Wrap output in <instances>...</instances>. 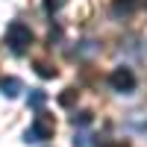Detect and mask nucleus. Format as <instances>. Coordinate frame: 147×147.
Masks as SVG:
<instances>
[{"label": "nucleus", "mask_w": 147, "mask_h": 147, "mask_svg": "<svg viewBox=\"0 0 147 147\" xmlns=\"http://www.w3.org/2000/svg\"><path fill=\"white\" fill-rule=\"evenodd\" d=\"M91 121H94V115L88 112V109H82V112H74V115H71V124H74V127H88Z\"/></svg>", "instance_id": "obj_6"}, {"label": "nucleus", "mask_w": 147, "mask_h": 147, "mask_svg": "<svg viewBox=\"0 0 147 147\" xmlns=\"http://www.w3.org/2000/svg\"><path fill=\"white\" fill-rule=\"evenodd\" d=\"M136 3L138 0H112V12L121 18V15H129L132 9H136Z\"/></svg>", "instance_id": "obj_5"}, {"label": "nucleus", "mask_w": 147, "mask_h": 147, "mask_svg": "<svg viewBox=\"0 0 147 147\" xmlns=\"http://www.w3.org/2000/svg\"><path fill=\"white\" fill-rule=\"evenodd\" d=\"M53 129H56V124H53V118H47L44 112H38L35 115V121L30 124V129H27V144H38V141H47V138H53Z\"/></svg>", "instance_id": "obj_2"}, {"label": "nucleus", "mask_w": 147, "mask_h": 147, "mask_svg": "<svg viewBox=\"0 0 147 147\" xmlns=\"http://www.w3.org/2000/svg\"><path fill=\"white\" fill-rule=\"evenodd\" d=\"M74 103H77V91H74V88H65L62 94H59V106H65V109H71Z\"/></svg>", "instance_id": "obj_9"}, {"label": "nucleus", "mask_w": 147, "mask_h": 147, "mask_svg": "<svg viewBox=\"0 0 147 147\" xmlns=\"http://www.w3.org/2000/svg\"><path fill=\"white\" fill-rule=\"evenodd\" d=\"M109 85H112L118 94H132L136 91V74H132V68H127V65L115 68L109 74Z\"/></svg>", "instance_id": "obj_3"}, {"label": "nucleus", "mask_w": 147, "mask_h": 147, "mask_svg": "<svg viewBox=\"0 0 147 147\" xmlns=\"http://www.w3.org/2000/svg\"><path fill=\"white\" fill-rule=\"evenodd\" d=\"M62 6H65V0H44V9L47 12H59Z\"/></svg>", "instance_id": "obj_11"}, {"label": "nucleus", "mask_w": 147, "mask_h": 147, "mask_svg": "<svg viewBox=\"0 0 147 147\" xmlns=\"http://www.w3.org/2000/svg\"><path fill=\"white\" fill-rule=\"evenodd\" d=\"M115 147H127V144H115Z\"/></svg>", "instance_id": "obj_13"}, {"label": "nucleus", "mask_w": 147, "mask_h": 147, "mask_svg": "<svg viewBox=\"0 0 147 147\" xmlns=\"http://www.w3.org/2000/svg\"><path fill=\"white\" fill-rule=\"evenodd\" d=\"M94 50H97V44H94V41H82V47H80V56H91Z\"/></svg>", "instance_id": "obj_12"}, {"label": "nucleus", "mask_w": 147, "mask_h": 147, "mask_svg": "<svg viewBox=\"0 0 147 147\" xmlns=\"http://www.w3.org/2000/svg\"><path fill=\"white\" fill-rule=\"evenodd\" d=\"M0 91H3V97L15 100V97L24 91V82H21L18 77H3V80H0Z\"/></svg>", "instance_id": "obj_4"}, {"label": "nucleus", "mask_w": 147, "mask_h": 147, "mask_svg": "<svg viewBox=\"0 0 147 147\" xmlns=\"http://www.w3.org/2000/svg\"><path fill=\"white\" fill-rule=\"evenodd\" d=\"M35 74H38V77H44V80H53V77H56V68L47 65V62H35Z\"/></svg>", "instance_id": "obj_8"}, {"label": "nucleus", "mask_w": 147, "mask_h": 147, "mask_svg": "<svg viewBox=\"0 0 147 147\" xmlns=\"http://www.w3.org/2000/svg\"><path fill=\"white\" fill-rule=\"evenodd\" d=\"M6 44H9V50L21 56V53H27L30 50V44H32V32L27 24H21V21H12L9 27H6Z\"/></svg>", "instance_id": "obj_1"}, {"label": "nucleus", "mask_w": 147, "mask_h": 147, "mask_svg": "<svg viewBox=\"0 0 147 147\" xmlns=\"http://www.w3.org/2000/svg\"><path fill=\"white\" fill-rule=\"evenodd\" d=\"M44 103H47V94H44L41 88H32V91H30V106L35 109V112H41Z\"/></svg>", "instance_id": "obj_7"}, {"label": "nucleus", "mask_w": 147, "mask_h": 147, "mask_svg": "<svg viewBox=\"0 0 147 147\" xmlns=\"http://www.w3.org/2000/svg\"><path fill=\"white\" fill-rule=\"evenodd\" d=\"M74 147H94V144H91V136H88V132H77Z\"/></svg>", "instance_id": "obj_10"}]
</instances>
